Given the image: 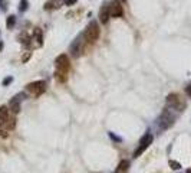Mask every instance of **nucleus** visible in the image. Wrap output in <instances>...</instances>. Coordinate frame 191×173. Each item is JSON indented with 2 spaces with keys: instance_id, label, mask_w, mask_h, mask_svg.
Returning <instances> with one entry per match:
<instances>
[{
  "instance_id": "nucleus-5",
  "label": "nucleus",
  "mask_w": 191,
  "mask_h": 173,
  "mask_svg": "<svg viewBox=\"0 0 191 173\" xmlns=\"http://www.w3.org/2000/svg\"><path fill=\"white\" fill-rule=\"evenodd\" d=\"M152 140H154V136H152L150 131L144 134V136L141 137V140H139V144H138V147L135 149V151H134V157H139V156H141L142 153H144V151H145L148 147H150V144L152 143Z\"/></svg>"
},
{
  "instance_id": "nucleus-13",
  "label": "nucleus",
  "mask_w": 191,
  "mask_h": 173,
  "mask_svg": "<svg viewBox=\"0 0 191 173\" xmlns=\"http://www.w3.org/2000/svg\"><path fill=\"white\" fill-rule=\"evenodd\" d=\"M14 23H16V16H13V14H12V16H9V18H7V20H6V26L9 27V29H12V27L14 26Z\"/></svg>"
},
{
  "instance_id": "nucleus-14",
  "label": "nucleus",
  "mask_w": 191,
  "mask_h": 173,
  "mask_svg": "<svg viewBox=\"0 0 191 173\" xmlns=\"http://www.w3.org/2000/svg\"><path fill=\"white\" fill-rule=\"evenodd\" d=\"M170 167L173 169V170H180L181 169V164L178 163V162H175V160H170Z\"/></svg>"
},
{
  "instance_id": "nucleus-19",
  "label": "nucleus",
  "mask_w": 191,
  "mask_h": 173,
  "mask_svg": "<svg viewBox=\"0 0 191 173\" xmlns=\"http://www.w3.org/2000/svg\"><path fill=\"white\" fill-rule=\"evenodd\" d=\"M65 3H66V6H72V5H75L76 3V0H66Z\"/></svg>"
},
{
  "instance_id": "nucleus-7",
  "label": "nucleus",
  "mask_w": 191,
  "mask_h": 173,
  "mask_svg": "<svg viewBox=\"0 0 191 173\" xmlns=\"http://www.w3.org/2000/svg\"><path fill=\"white\" fill-rule=\"evenodd\" d=\"M82 49H84V35H79L73 42L71 43V48H69V52L73 58H78L82 53Z\"/></svg>"
},
{
  "instance_id": "nucleus-1",
  "label": "nucleus",
  "mask_w": 191,
  "mask_h": 173,
  "mask_svg": "<svg viewBox=\"0 0 191 173\" xmlns=\"http://www.w3.org/2000/svg\"><path fill=\"white\" fill-rule=\"evenodd\" d=\"M55 65H56V72H55V76L58 78V81L60 82H65L68 80V72H69V58H68L66 53H62L56 58L55 61Z\"/></svg>"
},
{
  "instance_id": "nucleus-12",
  "label": "nucleus",
  "mask_w": 191,
  "mask_h": 173,
  "mask_svg": "<svg viewBox=\"0 0 191 173\" xmlns=\"http://www.w3.org/2000/svg\"><path fill=\"white\" fill-rule=\"evenodd\" d=\"M129 169V162L128 160H121L118 167H116V173H127Z\"/></svg>"
},
{
  "instance_id": "nucleus-8",
  "label": "nucleus",
  "mask_w": 191,
  "mask_h": 173,
  "mask_svg": "<svg viewBox=\"0 0 191 173\" xmlns=\"http://www.w3.org/2000/svg\"><path fill=\"white\" fill-rule=\"evenodd\" d=\"M109 13H111V18H122L124 7L121 5V2H118V0L112 2L111 5H109Z\"/></svg>"
},
{
  "instance_id": "nucleus-15",
  "label": "nucleus",
  "mask_w": 191,
  "mask_h": 173,
  "mask_svg": "<svg viewBox=\"0 0 191 173\" xmlns=\"http://www.w3.org/2000/svg\"><path fill=\"white\" fill-rule=\"evenodd\" d=\"M26 9H27V0H22V2H20V6H19V10H20V12H25Z\"/></svg>"
},
{
  "instance_id": "nucleus-16",
  "label": "nucleus",
  "mask_w": 191,
  "mask_h": 173,
  "mask_svg": "<svg viewBox=\"0 0 191 173\" xmlns=\"http://www.w3.org/2000/svg\"><path fill=\"white\" fill-rule=\"evenodd\" d=\"M12 82H13V76H6L5 80H3V82H2V84H3V87H6V85L12 84Z\"/></svg>"
},
{
  "instance_id": "nucleus-17",
  "label": "nucleus",
  "mask_w": 191,
  "mask_h": 173,
  "mask_svg": "<svg viewBox=\"0 0 191 173\" xmlns=\"http://www.w3.org/2000/svg\"><path fill=\"white\" fill-rule=\"evenodd\" d=\"M109 137H111L112 140H115V142H118V143H121V142H122V138H121V137H118V136H115L114 133H109Z\"/></svg>"
},
{
  "instance_id": "nucleus-10",
  "label": "nucleus",
  "mask_w": 191,
  "mask_h": 173,
  "mask_svg": "<svg viewBox=\"0 0 191 173\" xmlns=\"http://www.w3.org/2000/svg\"><path fill=\"white\" fill-rule=\"evenodd\" d=\"M109 18H111V13H109V5H103L102 7H101V10H99V20L105 25V23H108Z\"/></svg>"
},
{
  "instance_id": "nucleus-3",
  "label": "nucleus",
  "mask_w": 191,
  "mask_h": 173,
  "mask_svg": "<svg viewBox=\"0 0 191 173\" xmlns=\"http://www.w3.org/2000/svg\"><path fill=\"white\" fill-rule=\"evenodd\" d=\"M99 35H101L99 25L95 22V20H92V22H91L88 26H86V29H85V32H84L85 40H86V42H89V43H93V42H96V40H98Z\"/></svg>"
},
{
  "instance_id": "nucleus-18",
  "label": "nucleus",
  "mask_w": 191,
  "mask_h": 173,
  "mask_svg": "<svg viewBox=\"0 0 191 173\" xmlns=\"http://www.w3.org/2000/svg\"><path fill=\"white\" fill-rule=\"evenodd\" d=\"M185 94H187V95H188V97L191 98V84H190V85H188V87L185 88Z\"/></svg>"
},
{
  "instance_id": "nucleus-9",
  "label": "nucleus",
  "mask_w": 191,
  "mask_h": 173,
  "mask_svg": "<svg viewBox=\"0 0 191 173\" xmlns=\"http://www.w3.org/2000/svg\"><path fill=\"white\" fill-rule=\"evenodd\" d=\"M20 101H22V98L19 95H14L9 101V110L12 114H19L20 113Z\"/></svg>"
},
{
  "instance_id": "nucleus-6",
  "label": "nucleus",
  "mask_w": 191,
  "mask_h": 173,
  "mask_svg": "<svg viewBox=\"0 0 191 173\" xmlns=\"http://www.w3.org/2000/svg\"><path fill=\"white\" fill-rule=\"evenodd\" d=\"M26 91L27 93H30L32 95H36V97H39L42 94L46 91V82L45 81H33L30 84L26 85Z\"/></svg>"
},
{
  "instance_id": "nucleus-4",
  "label": "nucleus",
  "mask_w": 191,
  "mask_h": 173,
  "mask_svg": "<svg viewBox=\"0 0 191 173\" xmlns=\"http://www.w3.org/2000/svg\"><path fill=\"white\" fill-rule=\"evenodd\" d=\"M185 101L182 100L178 94H170L167 97V107L171 110H177V111H184L185 108Z\"/></svg>"
},
{
  "instance_id": "nucleus-2",
  "label": "nucleus",
  "mask_w": 191,
  "mask_h": 173,
  "mask_svg": "<svg viewBox=\"0 0 191 173\" xmlns=\"http://www.w3.org/2000/svg\"><path fill=\"white\" fill-rule=\"evenodd\" d=\"M175 121V115L173 114V110L171 108H164V111L161 113V115L157 118V127H158V131H165L168 130L171 126L174 124Z\"/></svg>"
},
{
  "instance_id": "nucleus-11",
  "label": "nucleus",
  "mask_w": 191,
  "mask_h": 173,
  "mask_svg": "<svg viewBox=\"0 0 191 173\" xmlns=\"http://www.w3.org/2000/svg\"><path fill=\"white\" fill-rule=\"evenodd\" d=\"M35 40L36 45L35 46H42L43 45V33H42V29H39V27H35V31H33V36H32V42Z\"/></svg>"
}]
</instances>
